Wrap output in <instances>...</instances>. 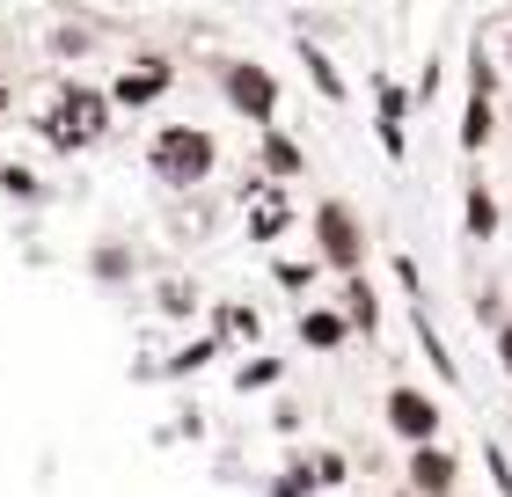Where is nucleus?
I'll return each mask as SVG.
<instances>
[{
  "mask_svg": "<svg viewBox=\"0 0 512 497\" xmlns=\"http://www.w3.org/2000/svg\"><path fill=\"white\" fill-rule=\"evenodd\" d=\"M110 88H88V81H66L52 110H44V139H52L59 154H81V147H96V139L110 132Z\"/></svg>",
  "mask_w": 512,
  "mask_h": 497,
  "instance_id": "nucleus-1",
  "label": "nucleus"
},
{
  "mask_svg": "<svg viewBox=\"0 0 512 497\" xmlns=\"http://www.w3.org/2000/svg\"><path fill=\"white\" fill-rule=\"evenodd\" d=\"M147 169L161 183H176V191H191V183H205L220 169V139L205 132V125H161L147 139Z\"/></svg>",
  "mask_w": 512,
  "mask_h": 497,
  "instance_id": "nucleus-2",
  "label": "nucleus"
},
{
  "mask_svg": "<svg viewBox=\"0 0 512 497\" xmlns=\"http://www.w3.org/2000/svg\"><path fill=\"white\" fill-rule=\"evenodd\" d=\"M315 242H322V264L352 278L366 264V227H359V212L344 205V198H322L315 205Z\"/></svg>",
  "mask_w": 512,
  "mask_h": 497,
  "instance_id": "nucleus-3",
  "label": "nucleus"
},
{
  "mask_svg": "<svg viewBox=\"0 0 512 497\" xmlns=\"http://www.w3.org/2000/svg\"><path fill=\"white\" fill-rule=\"evenodd\" d=\"M220 96L235 103L249 125H271V117H278V74L256 66V59H227L220 66Z\"/></svg>",
  "mask_w": 512,
  "mask_h": 497,
  "instance_id": "nucleus-4",
  "label": "nucleus"
},
{
  "mask_svg": "<svg viewBox=\"0 0 512 497\" xmlns=\"http://www.w3.org/2000/svg\"><path fill=\"white\" fill-rule=\"evenodd\" d=\"M388 432L410 439V446L439 439V402H432L425 388H388Z\"/></svg>",
  "mask_w": 512,
  "mask_h": 497,
  "instance_id": "nucleus-5",
  "label": "nucleus"
},
{
  "mask_svg": "<svg viewBox=\"0 0 512 497\" xmlns=\"http://www.w3.org/2000/svg\"><path fill=\"white\" fill-rule=\"evenodd\" d=\"M454 483H461V461L439 439L410 446V497H454Z\"/></svg>",
  "mask_w": 512,
  "mask_h": 497,
  "instance_id": "nucleus-6",
  "label": "nucleus"
},
{
  "mask_svg": "<svg viewBox=\"0 0 512 497\" xmlns=\"http://www.w3.org/2000/svg\"><path fill=\"white\" fill-rule=\"evenodd\" d=\"M169 81H176V66L169 59H132L118 81H110V103H125V110H147L154 96H169Z\"/></svg>",
  "mask_w": 512,
  "mask_h": 497,
  "instance_id": "nucleus-7",
  "label": "nucleus"
},
{
  "mask_svg": "<svg viewBox=\"0 0 512 497\" xmlns=\"http://www.w3.org/2000/svg\"><path fill=\"white\" fill-rule=\"evenodd\" d=\"M344 337H352V315H337V307H308V315H300V344L337 351Z\"/></svg>",
  "mask_w": 512,
  "mask_h": 497,
  "instance_id": "nucleus-8",
  "label": "nucleus"
},
{
  "mask_svg": "<svg viewBox=\"0 0 512 497\" xmlns=\"http://www.w3.org/2000/svg\"><path fill=\"white\" fill-rule=\"evenodd\" d=\"M286 220H293L286 191H256V212H249V234H256V242H278V234H286Z\"/></svg>",
  "mask_w": 512,
  "mask_h": 497,
  "instance_id": "nucleus-9",
  "label": "nucleus"
},
{
  "mask_svg": "<svg viewBox=\"0 0 512 497\" xmlns=\"http://www.w3.org/2000/svg\"><path fill=\"white\" fill-rule=\"evenodd\" d=\"M374 96H381V147H388L395 161H403V147H410V132H403V88H395V81H381Z\"/></svg>",
  "mask_w": 512,
  "mask_h": 497,
  "instance_id": "nucleus-10",
  "label": "nucleus"
},
{
  "mask_svg": "<svg viewBox=\"0 0 512 497\" xmlns=\"http://www.w3.org/2000/svg\"><path fill=\"white\" fill-rule=\"evenodd\" d=\"M344 315H352V329H374L381 322V300H374V286H366L359 271L344 278Z\"/></svg>",
  "mask_w": 512,
  "mask_h": 497,
  "instance_id": "nucleus-11",
  "label": "nucleus"
},
{
  "mask_svg": "<svg viewBox=\"0 0 512 497\" xmlns=\"http://www.w3.org/2000/svg\"><path fill=\"white\" fill-rule=\"evenodd\" d=\"M264 169H271V176H300V169H308V161H300V147H293L278 125H264Z\"/></svg>",
  "mask_w": 512,
  "mask_h": 497,
  "instance_id": "nucleus-12",
  "label": "nucleus"
},
{
  "mask_svg": "<svg viewBox=\"0 0 512 497\" xmlns=\"http://www.w3.org/2000/svg\"><path fill=\"white\" fill-rule=\"evenodd\" d=\"M461 220H469V234H476V242H491V234H498V198L476 183V191H469V205H461Z\"/></svg>",
  "mask_w": 512,
  "mask_h": 497,
  "instance_id": "nucleus-13",
  "label": "nucleus"
},
{
  "mask_svg": "<svg viewBox=\"0 0 512 497\" xmlns=\"http://www.w3.org/2000/svg\"><path fill=\"white\" fill-rule=\"evenodd\" d=\"M483 139H491V96H483V88H469V117H461V147H483Z\"/></svg>",
  "mask_w": 512,
  "mask_h": 497,
  "instance_id": "nucleus-14",
  "label": "nucleus"
},
{
  "mask_svg": "<svg viewBox=\"0 0 512 497\" xmlns=\"http://www.w3.org/2000/svg\"><path fill=\"white\" fill-rule=\"evenodd\" d=\"M300 66H308V74H315V88H322V96H330V103H344V74L330 66V52H315V44H300Z\"/></svg>",
  "mask_w": 512,
  "mask_h": 497,
  "instance_id": "nucleus-15",
  "label": "nucleus"
},
{
  "mask_svg": "<svg viewBox=\"0 0 512 497\" xmlns=\"http://www.w3.org/2000/svg\"><path fill=\"white\" fill-rule=\"evenodd\" d=\"M315 483H344V454H315Z\"/></svg>",
  "mask_w": 512,
  "mask_h": 497,
  "instance_id": "nucleus-16",
  "label": "nucleus"
},
{
  "mask_svg": "<svg viewBox=\"0 0 512 497\" xmlns=\"http://www.w3.org/2000/svg\"><path fill=\"white\" fill-rule=\"evenodd\" d=\"M498 366H505V381H512V322L498 329Z\"/></svg>",
  "mask_w": 512,
  "mask_h": 497,
  "instance_id": "nucleus-17",
  "label": "nucleus"
},
{
  "mask_svg": "<svg viewBox=\"0 0 512 497\" xmlns=\"http://www.w3.org/2000/svg\"><path fill=\"white\" fill-rule=\"evenodd\" d=\"M505 66H512V30H505Z\"/></svg>",
  "mask_w": 512,
  "mask_h": 497,
  "instance_id": "nucleus-18",
  "label": "nucleus"
},
{
  "mask_svg": "<svg viewBox=\"0 0 512 497\" xmlns=\"http://www.w3.org/2000/svg\"><path fill=\"white\" fill-rule=\"evenodd\" d=\"M0 110H8V81H0Z\"/></svg>",
  "mask_w": 512,
  "mask_h": 497,
  "instance_id": "nucleus-19",
  "label": "nucleus"
}]
</instances>
